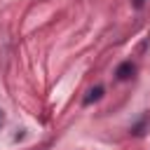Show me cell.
Returning <instances> with one entry per match:
<instances>
[{
	"label": "cell",
	"instance_id": "1",
	"mask_svg": "<svg viewBox=\"0 0 150 150\" xmlns=\"http://www.w3.org/2000/svg\"><path fill=\"white\" fill-rule=\"evenodd\" d=\"M134 73H136V66H134L131 61H122V63L117 66V70H115L117 80H129V77H131Z\"/></svg>",
	"mask_w": 150,
	"mask_h": 150
},
{
	"label": "cell",
	"instance_id": "2",
	"mask_svg": "<svg viewBox=\"0 0 150 150\" xmlns=\"http://www.w3.org/2000/svg\"><path fill=\"white\" fill-rule=\"evenodd\" d=\"M101 96H103V87H101V84H96V87H91V89L87 91V96H84V101H82V103H84V105H91V103H94V101H98Z\"/></svg>",
	"mask_w": 150,
	"mask_h": 150
},
{
	"label": "cell",
	"instance_id": "3",
	"mask_svg": "<svg viewBox=\"0 0 150 150\" xmlns=\"http://www.w3.org/2000/svg\"><path fill=\"white\" fill-rule=\"evenodd\" d=\"M143 2H145V0H134V5H136V7H143Z\"/></svg>",
	"mask_w": 150,
	"mask_h": 150
},
{
	"label": "cell",
	"instance_id": "4",
	"mask_svg": "<svg viewBox=\"0 0 150 150\" xmlns=\"http://www.w3.org/2000/svg\"><path fill=\"white\" fill-rule=\"evenodd\" d=\"M2 120H5V117H2V110H0V124H2Z\"/></svg>",
	"mask_w": 150,
	"mask_h": 150
}]
</instances>
